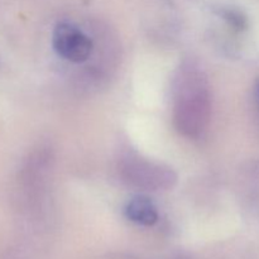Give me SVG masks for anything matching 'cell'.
<instances>
[{"instance_id": "cell-2", "label": "cell", "mask_w": 259, "mask_h": 259, "mask_svg": "<svg viewBox=\"0 0 259 259\" xmlns=\"http://www.w3.org/2000/svg\"><path fill=\"white\" fill-rule=\"evenodd\" d=\"M129 219L142 225H152L157 222V209L153 202L147 197H134L126 206Z\"/></svg>"}, {"instance_id": "cell-3", "label": "cell", "mask_w": 259, "mask_h": 259, "mask_svg": "<svg viewBox=\"0 0 259 259\" xmlns=\"http://www.w3.org/2000/svg\"><path fill=\"white\" fill-rule=\"evenodd\" d=\"M258 91H259V86H258Z\"/></svg>"}, {"instance_id": "cell-1", "label": "cell", "mask_w": 259, "mask_h": 259, "mask_svg": "<svg viewBox=\"0 0 259 259\" xmlns=\"http://www.w3.org/2000/svg\"><path fill=\"white\" fill-rule=\"evenodd\" d=\"M53 47L61 57L80 63L90 57L93 42L76 25L60 23L53 32Z\"/></svg>"}]
</instances>
